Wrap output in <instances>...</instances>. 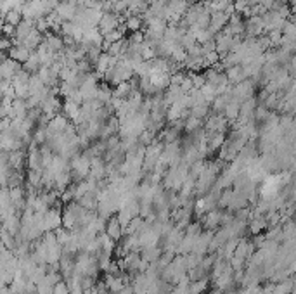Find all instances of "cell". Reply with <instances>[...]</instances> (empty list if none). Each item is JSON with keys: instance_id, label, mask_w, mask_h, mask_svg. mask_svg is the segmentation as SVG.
Instances as JSON below:
<instances>
[{"instance_id": "8", "label": "cell", "mask_w": 296, "mask_h": 294, "mask_svg": "<svg viewBox=\"0 0 296 294\" xmlns=\"http://www.w3.org/2000/svg\"><path fill=\"white\" fill-rule=\"evenodd\" d=\"M182 96H184V92L180 90V87H177V85H170V87L163 92V102L167 104V106H171V104L177 102Z\"/></svg>"}, {"instance_id": "14", "label": "cell", "mask_w": 296, "mask_h": 294, "mask_svg": "<svg viewBox=\"0 0 296 294\" xmlns=\"http://www.w3.org/2000/svg\"><path fill=\"white\" fill-rule=\"evenodd\" d=\"M28 166H30V170H43L42 168V154H40L38 149H35V147H31V151H30Z\"/></svg>"}, {"instance_id": "15", "label": "cell", "mask_w": 296, "mask_h": 294, "mask_svg": "<svg viewBox=\"0 0 296 294\" xmlns=\"http://www.w3.org/2000/svg\"><path fill=\"white\" fill-rule=\"evenodd\" d=\"M4 23L7 24H12V26H18L23 20V14H21V9H11L9 12H5V16L2 18Z\"/></svg>"}, {"instance_id": "10", "label": "cell", "mask_w": 296, "mask_h": 294, "mask_svg": "<svg viewBox=\"0 0 296 294\" xmlns=\"http://www.w3.org/2000/svg\"><path fill=\"white\" fill-rule=\"evenodd\" d=\"M106 286H107V289H109L111 293L118 294L120 291L123 289V287L127 286V280L123 279V277H120V275H109V277L106 279Z\"/></svg>"}, {"instance_id": "18", "label": "cell", "mask_w": 296, "mask_h": 294, "mask_svg": "<svg viewBox=\"0 0 296 294\" xmlns=\"http://www.w3.org/2000/svg\"><path fill=\"white\" fill-rule=\"evenodd\" d=\"M199 92L203 94V99H205L208 104H211V100L215 99L216 96H218V94H216V88L213 87V85H210V83H205V85H203V87L199 88Z\"/></svg>"}, {"instance_id": "2", "label": "cell", "mask_w": 296, "mask_h": 294, "mask_svg": "<svg viewBox=\"0 0 296 294\" xmlns=\"http://www.w3.org/2000/svg\"><path fill=\"white\" fill-rule=\"evenodd\" d=\"M231 126V123L224 118L222 115H211L205 123V132H210V134H225L227 128Z\"/></svg>"}, {"instance_id": "24", "label": "cell", "mask_w": 296, "mask_h": 294, "mask_svg": "<svg viewBox=\"0 0 296 294\" xmlns=\"http://www.w3.org/2000/svg\"><path fill=\"white\" fill-rule=\"evenodd\" d=\"M229 294H231V293H229Z\"/></svg>"}, {"instance_id": "19", "label": "cell", "mask_w": 296, "mask_h": 294, "mask_svg": "<svg viewBox=\"0 0 296 294\" xmlns=\"http://www.w3.org/2000/svg\"><path fill=\"white\" fill-rule=\"evenodd\" d=\"M189 77H190V81H192V87L197 88V90L206 83V78H205V75H203V71L201 73H189Z\"/></svg>"}, {"instance_id": "23", "label": "cell", "mask_w": 296, "mask_h": 294, "mask_svg": "<svg viewBox=\"0 0 296 294\" xmlns=\"http://www.w3.org/2000/svg\"><path fill=\"white\" fill-rule=\"evenodd\" d=\"M52 294H69V287H68V284L66 282H56L52 286Z\"/></svg>"}, {"instance_id": "3", "label": "cell", "mask_w": 296, "mask_h": 294, "mask_svg": "<svg viewBox=\"0 0 296 294\" xmlns=\"http://www.w3.org/2000/svg\"><path fill=\"white\" fill-rule=\"evenodd\" d=\"M227 21H229V14H225V12H211V14H210L208 30L211 31L213 35L220 33V31L227 26Z\"/></svg>"}, {"instance_id": "21", "label": "cell", "mask_w": 296, "mask_h": 294, "mask_svg": "<svg viewBox=\"0 0 296 294\" xmlns=\"http://www.w3.org/2000/svg\"><path fill=\"white\" fill-rule=\"evenodd\" d=\"M205 289H206V279L194 280V282L189 286V294H201Z\"/></svg>"}, {"instance_id": "9", "label": "cell", "mask_w": 296, "mask_h": 294, "mask_svg": "<svg viewBox=\"0 0 296 294\" xmlns=\"http://www.w3.org/2000/svg\"><path fill=\"white\" fill-rule=\"evenodd\" d=\"M132 85L130 81H122V83H118L116 87L113 88V97L114 99H120V100H127L130 96H132Z\"/></svg>"}, {"instance_id": "16", "label": "cell", "mask_w": 296, "mask_h": 294, "mask_svg": "<svg viewBox=\"0 0 296 294\" xmlns=\"http://www.w3.org/2000/svg\"><path fill=\"white\" fill-rule=\"evenodd\" d=\"M220 216H222L220 211H210V213L205 216V227H206V229H208V230L215 229V227L220 223ZM211 232H213V230H211Z\"/></svg>"}, {"instance_id": "17", "label": "cell", "mask_w": 296, "mask_h": 294, "mask_svg": "<svg viewBox=\"0 0 296 294\" xmlns=\"http://www.w3.org/2000/svg\"><path fill=\"white\" fill-rule=\"evenodd\" d=\"M28 183L33 189L42 187V170H30V173H28Z\"/></svg>"}, {"instance_id": "6", "label": "cell", "mask_w": 296, "mask_h": 294, "mask_svg": "<svg viewBox=\"0 0 296 294\" xmlns=\"http://www.w3.org/2000/svg\"><path fill=\"white\" fill-rule=\"evenodd\" d=\"M30 50L26 49L24 45H12L11 49H9V58L12 59V61H16V62H19V64H23L24 61H26L28 58H30Z\"/></svg>"}, {"instance_id": "12", "label": "cell", "mask_w": 296, "mask_h": 294, "mask_svg": "<svg viewBox=\"0 0 296 294\" xmlns=\"http://www.w3.org/2000/svg\"><path fill=\"white\" fill-rule=\"evenodd\" d=\"M210 115V104L208 102H201V104H196L189 109V116L197 119H205L208 118Z\"/></svg>"}, {"instance_id": "20", "label": "cell", "mask_w": 296, "mask_h": 294, "mask_svg": "<svg viewBox=\"0 0 296 294\" xmlns=\"http://www.w3.org/2000/svg\"><path fill=\"white\" fill-rule=\"evenodd\" d=\"M11 107H12V100H9V99L0 100V119L11 116Z\"/></svg>"}, {"instance_id": "22", "label": "cell", "mask_w": 296, "mask_h": 294, "mask_svg": "<svg viewBox=\"0 0 296 294\" xmlns=\"http://www.w3.org/2000/svg\"><path fill=\"white\" fill-rule=\"evenodd\" d=\"M263 229H267V222L263 220L262 216H258V218H254L253 222H251V232L256 235V234H260L262 232Z\"/></svg>"}, {"instance_id": "5", "label": "cell", "mask_w": 296, "mask_h": 294, "mask_svg": "<svg viewBox=\"0 0 296 294\" xmlns=\"http://www.w3.org/2000/svg\"><path fill=\"white\" fill-rule=\"evenodd\" d=\"M54 11H56V14L59 16L63 21H73L76 16V7L69 4V2H59Z\"/></svg>"}, {"instance_id": "7", "label": "cell", "mask_w": 296, "mask_h": 294, "mask_svg": "<svg viewBox=\"0 0 296 294\" xmlns=\"http://www.w3.org/2000/svg\"><path fill=\"white\" fill-rule=\"evenodd\" d=\"M224 73H225V77H227L229 85H237V83H241L243 80H246V78H244V75H243V68H241L239 64L231 66V68H227Z\"/></svg>"}, {"instance_id": "13", "label": "cell", "mask_w": 296, "mask_h": 294, "mask_svg": "<svg viewBox=\"0 0 296 294\" xmlns=\"http://www.w3.org/2000/svg\"><path fill=\"white\" fill-rule=\"evenodd\" d=\"M125 28L127 31H141L144 28V21H142L141 16H128L125 20Z\"/></svg>"}, {"instance_id": "1", "label": "cell", "mask_w": 296, "mask_h": 294, "mask_svg": "<svg viewBox=\"0 0 296 294\" xmlns=\"http://www.w3.org/2000/svg\"><path fill=\"white\" fill-rule=\"evenodd\" d=\"M122 23H125V18H123V16H116L113 14V12H103V18H101V21L97 23V30L101 35H106L109 33V31L116 30Z\"/></svg>"}, {"instance_id": "4", "label": "cell", "mask_w": 296, "mask_h": 294, "mask_svg": "<svg viewBox=\"0 0 296 294\" xmlns=\"http://www.w3.org/2000/svg\"><path fill=\"white\" fill-rule=\"evenodd\" d=\"M104 229H106V235L109 237L111 241H120V239H122V235H123V227H122V223L118 222V218L116 216H113V218H109V222L106 223V227H104Z\"/></svg>"}, {"instance_id": "11", "label": "cell", "mask_w": 296, "mask_h": 294, "mask_svg": "<svg viewBox=\"0 0 296 294\" xmlns=\"http://www.w3.org/2000/svg\"><path fill=\"white\" fill-rule=\"evenodd\" d=\"M78 111H80V104L73 102L71 99H64V104H63V115H64L66 118L75 121L76 116H78Z\"/></svg>"}]
</instances>
